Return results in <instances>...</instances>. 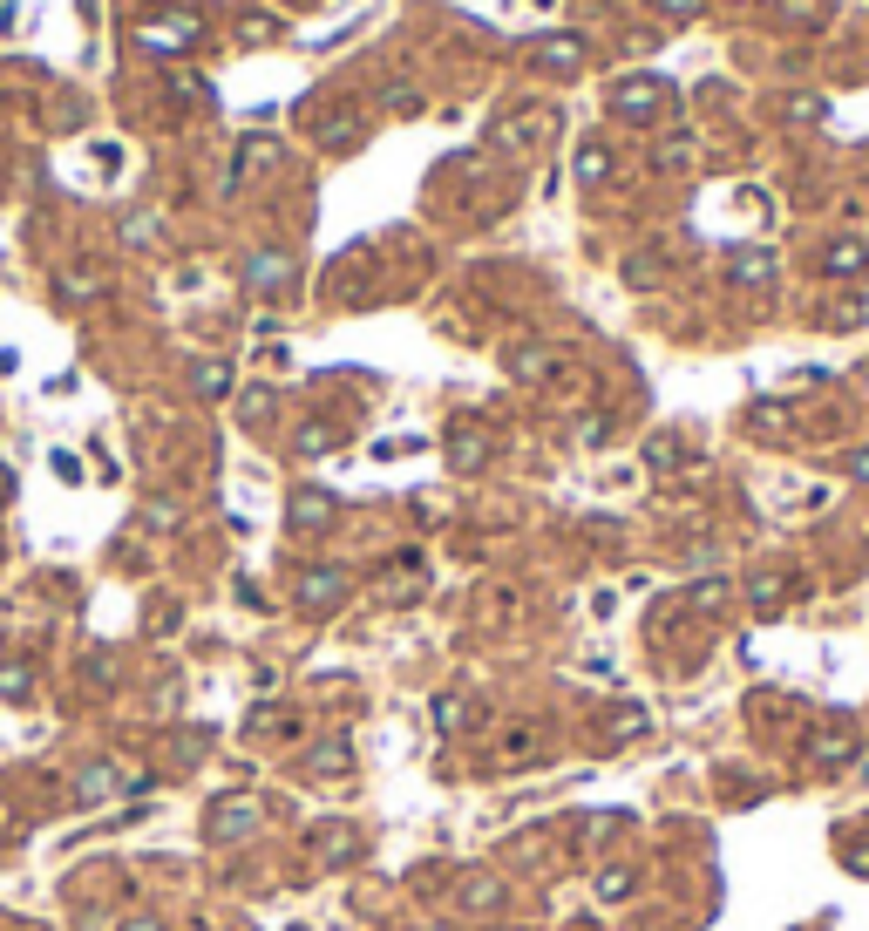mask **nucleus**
Instances as JSON below:
<instances>
[{
    "label": "nucleus",
    "instance_id": "obj_4",
    "mask_svg": "<svg viewBox=\"0 0 869 931\" xmlns=\"http://www.w3.org/2000/svg\"><path fill=\"white\" fill-rule=\"evenodd\" d=\"M347 762H353V755H347V741H333V748H320V755H313V775H326V768L340 775Z\"/></svg>",
    "mask_w": 869,
    "mask_h": 931
},
{
    "label": "nucleus",
    "instance_id": "obj_6",
    "mask_svg": "<svg viewBox=\"0 0 869 931\" xmlns=\"http://www.w3.org/2000/svg\"><path fill=\"white\" fill-rule=\"evenodd\" d=\"M856 476H869V456H856Z\"/></svg>",
    "mask_w": 869,
    "mask_h": 931
},
{
    "label": "nucleus",
    "instance_id": "obj_3",
    "mask_svg": "<svg viewBox=\"0 0 869 931\" xmlns=\"http://www.w3.org/2000/svg\"><path fill=\"white\" fill-rule=\"evenodd\" d=\"M849 734H822V741H815V762H849Z\"/></svg>",
    "mask_w": 869,
    "mask_h": 931
},
{
    "label": "nucleus",
    "instance_id": "obj_1",
    "mask_svg": "<svg viewBox=\"0 0 869 931\" xmlns=\"http://www.w3.org/2000/svg\"><path fill=\"white\" fill-rule=\"evenodd\" d=\"M252 823H259V810H252V802H225V810H211V829H217V837H252Z\"/></svg>",
    "mask_w": 869,
    "mask_h": 931
},
{
    "label": "nucleus",
    "instance_id": "obj_2",
    "mask_svg": "<svg viewBox=\"0 0 869 931\" xmlns=\"http://www.w3.org/2000/svg\"><path fill=\"white\" fill-rule=\"evenodd\" d=\"M829 273H863V245H829Z\"/></svg>",
    "mask_w": 869,
    "mask_h": 931
},
{
    "label": "nucleus",
    "instance_id": "obj_7",
    "mask_svg": "<svg viewBox=\"0 0 869 931\" xmlns=\"http://www.w3.org/2000/svg\"><path fill=\"white\" fill-rule=\"evenodd\" d=\"M129 931H156V925H129Z\"/></svg>",
    "mask_w": 869,
    "mask_h": 931
},
{
    "label": "nucleus",
    "instance_id": "obj_5",
    "mask_svg": "<svg viewBox=\"0 0 869 931\" xmlns=\"http://www.w3.org/2000/svg\"><path fill=\"white\" fill-rule=\"evenodd\" d=\"M306 598L320 605V598H340V578H306Z\"/></svg>",
    "mask_w": 869,
    "mask_h": 931
}]
</instances>
